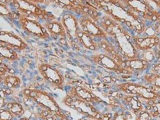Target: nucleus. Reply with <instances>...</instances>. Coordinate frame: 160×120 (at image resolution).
<instances>
[{"instance_id":"33","label":"nucleus","mask_w":160,"mask_h":120,"mask_svg":"<svg viewBox=\"0 0 160 120\" xmlns=\"http://www.w3.org/2000/svg\"><path fill=\"white\" fill-rule=\"evenodd\" d=\"M0 2H2V4H5V5H8V3H9V0H0Z\"/></svg>"},{"instance_id":"28","label":"nucleus","mask_w":160,"mask_h":120,"mask_svg":"<svg viewBox=\"0 0 160 120\" xmlns=\"http://www.w3.org/2000/svg\"><path fill=\"white\" fill-rule=\"evenodd\" d=\"M150 72L160 75V63H153L150 67Z\"/></svg>"},{"instance_id":"25","label":"nucleus","mask_w":160,"mask_h":120,"mask_svg":"<svg viewBox=\"0 0 160 120\" xmlns=\"http://www.w3.org/2000/svg\"><path fill=\"white\" fill-rule=\"evenodd\" d=\"M14 115L5 108H0V120H14Z\"/></svg>"},{"instance_id":"6","label":"nucleus","mask_w":160,"mask_h":120,"mask_svg":"<svg viewBox=\"0 0 160 120\" xmlns=\"http://www.w3.org/2000/svg\"><path fill=\"white\" fill-rule=\"evenodd\" d=\"M38 70L46 83L56 89H64L65 76L57 68L49 63H42L38 67Z\"/></svg>"},{"instance_id":"4","label":"nucleus","mask_w":160,"mask_h":120,"mask_svg":"<svg viewBox=\"0 0 160 120\" xmlns=\"http://www.w3.org/2000/svg\"><path fill=\"white\" fill-rule=\"evenodd\" d=\"M62 103L88 119H104L103 114L98 111L96 105L87 101L66 95L63 98Z\"/></svg>"},{"instance_id":"35","label":"nucleus","mask_w":160,"mask_h":120,"mask_svg":"<svg viewBox=\"0 0 160 120\" xmlns=\"http://www.w3.org/2000/svg\"><path fill=\"white\" fill-rule=\"evenodd\" d=\"M4 63H4V61H3V60L0 58V67H1L2 65H3Z\"/></svg>"},{"instance_id":"12","label":"nucleus","mask_w":160,"mask_h":120,"mask_svg":"<svg viewBox=\"0 0 160 120\" xmlns=\"http://www.w3.org/2000/svg\"><path fill=\"white\" fill-rule=\"evenodd\" d=\"M119 102L126 111H128L135 115L144 109L142 100L136 95L122 93Z\"/></svg>"},{"instance_id":"32","label":"nucleus","mask_w":160,"mask_h":120,"mask_svg":"<svg viewBox=\"0 0 160 120\" xmlns=\"http://www.w3.org/2000/svg\"><path fill=\"white\" fill-rule=\"evenodd\" d=\"M40 120H59L57 119V117H55L54 115H53V114H51V115H50L49 117H46V118H45V119H40Z\"/></svg>"},{"instance_id":"1","label":"nucleus","mask_w":160,"mask_h":120,"mask_svg":"<svg viewBox=\"0 0 160 120\" xmlns=\"http://www.w3.org/2000/svg\"><path fill=\"white\" fill-rule=\"evenodd\" d=\"M22 95L31 98L34 101L36 105L39 108L50 111L59 120H70L65 112L60 108L54 97L45 90L27 88L22 90Z\"/></svg>"},{"instance_id":"8","label":"nucleus","mask_w":160,"mask_h":120,"mask_svg":"<svg viewBox=\"0 0 160 120\" xmlns=\"http://www.w3.org/2000/svg\"><path fill=\"white\" fill-rule=\"evenodd\" d=\"M60 21L66 31L67 39L71 42V45H73V47H77V45L78 44L77 35L81 30L79 26V18H77L74 13L68 12V13L63 14Z\"/></svg>"},{"instance_id":"18","label":"nucleus","mask_w":160,"mask_h":120,"mask_svg":"<svg viewBox=\"0 0 160 120\" xmlns=\"http://www.w3.org/2000/svg\"><path fill=\"white\" fill-rule=\"evenodd\" d=\"M142 81L145 85L156 91H160V75L151 72L145 73L142 77Z\"/></svg>"},{"instance_id":"7","label":"nucleus","mask_w":160,"mask_h":120,"mask_svg":"<svg viewBox=\"0 0 160 120\" xmlns=\"http://www.w3.org/2000/svg\"><path fill=\"white\" fill-rule=\"evenodd\" d=\"M79 22L82 30L91 35L97 42L108 38V34L100 27L97 21L89 16L83 15L79 16Z\"/></svg>"},{"instance_id":"31","label":"nucleus","mask_w":160,"mask_h":120,"mask_svg":"<svg viewBox=\"0 0 160 120\" xmlns=\"http://www.w3.org/2000/svg\"><path fill=\"white\" fill-rule=\"evenodd\" d=\"M28 1H31L32 2L39 4V5H43V4L46 3V1H47V0H28Z\"/></svg>"},{"instance_id":"2","label":"nucleus","mask_w":160,"mask_h":120,"mask_svg":"<svg viewBox=\"0 0 160 120\" xmlns=\"http://www.w3.org/2000/svg\"><path fill=\"white\" fill-rule=\"evenodd\" d=\"M8 5L19 13L37 20L49 21L55 19L53 14L48 12L40 5L28 0H9Z\"/></svg>"},{"instance_id":"13","label":"nucleus","mask_w":160,"mask_h":120,"mask_svg":"<svg viewBox=\"0 0 160 120\" xmlns=\"http://www.w3.org/2000/svg\"><path fill=\"white\" fill-rule=\"evenodd\" d=\"M160 41L158 35L151 37H142L135 35L132 38V44L134 46L137 51H146L157 47Z\"/></svg>"},{"instance_id":"29","label":"nucleus","mask_w":160,"mask_h":120,"mask_svg":"<svg viewBox=\"0 0 160 120\" xmlns=\"http://www.w3.org/2000/svg\"><path fill=\"white\" fill-rule=\"evenodd\" d=\"M152 26H153V27L155 29V30L157 33V35L159 36V35L160 34V20L157 21V22H155L154 25H153Z\"/></svg>"},{"instance_id":"11","label":"nucleus","mask_w":160,"mask_h":120,"mask_svg":"<svg viewBox=\"0 0 160 120\" xmlns=\"http://www.w3.org/2000/svg\"><path fill=\"white\" fill-rule=\"evenodd\" d=\"M0 44L8 46L17 52L25 51L29 48L28 43L22 38L10 31L0 30Z\"/></svg>"},{"instance_id":"22","label":"nucleus","mask_w":160,"mask_h":120,"mask_svg":"<svg viewBox=\"0 0 160 120\" xmlns=\"http://www.w3.org/2000/svg\"><path fill=\"white\" fill-rule=\"evenodd\" d=\"M19 13L14 10L11 9L9 6L0 2V16H2L6 19L11 20H17Z\"/></svg>"},{"instance_id":"16","label":"nucleus","mask_w":160,"mask_h":120,"mask_svg":"<svg viewBox=\"0 0 160 120\" xmlns=\"http://www.w3.org/2000/svg\"><path fill=\"white\" fill-rule=\"evenodd\" d=\"M77 42L78 44H80L88 50L95 52L99 49L98 42L88 34L84 33L82 30H80V31L78 33Z\"/></svg>"},{"instance_id":"15","label":"nucleus","mask_w":160,"mask_h":120,"mask_svg":"<svg viewBox=\"0 0 160 120\" xmlns=\"http://www.w3.org/2000/svg\"><path fill=\"white\" fill-rule=\"evenodd\" d=\"M43 25L51 36L60 39H67V34L61 21L53 19L44 22Z\"/></svg>"},{"instance_id":"34","label":"nucleus","mask_w":160,"mask_h":120,"mask_svg":"<svg viewBox=\"0 0 160 120\" xmlns=\"http://www.w3.org/2000/svg\"><path fill=\"white\" fill-rule=\"evenodd\" d=\"M18 120H31V119H30L29 117H25V116H23V117H19V119Z\"/></svg>"},{"instance_id":"24","label":"nucleus","mask_w":160,"mask_h":120,"mask_svg":"<svg viewBox=\"0 0 160 120\" xmlns=\"http://www.w3.org/2000/svg\"><path fill=\"white\" fill-rule=\"evenodd\" d=\"M111 120H129L128 114L127 111L124 108L119 109L113 113Z\"/></svg>"},{"instance_id":"5","label":"nucleus","mask_w":160,"mask_h":120,"mask_svg":"<svg viewBox=\"0 0 160 120\" xmlns=\"http://www.w3.org/2000/svg\"><path fill=\"white\" fill-rule=\"evenodd\" d=\"M17 21L22 30L30 36L40 40H48L51 37L43 24L37 19L19 13Z\"/></svg>"},{"instance_id":"21","label":"nucleus","mask_w":160,"mask_h":120,"mask_svg":"<svg viewBox=\"0 0 160 120\" xmlns=\"http://www.w3.org/2000/svg\"><path fill=\"white\" fill-rule=\"evenodd\" d=\"M22 80L19 77L13 74H8L4 79L2 84L6 88L11 90H16L20 87Z\"/></svg>"},{"instance_id":"19","label":"nucleus","mask_w":160,"mask_h":120,"mask_svg":"<svg viewBox=\"0 0 160 120\" xmlns=\"http://www.w3.org/2000/svg\"><path fill=\"white\" fill-rule=\"evenodd\" d=\"M144 108L148 110L153 117V119L160 120V99L155 100L143 101Z\"/></svg>"},{"instance_id":"26","label":"nucleus","mask_w":160,"mask_h":120,"mask_svg":"<svg viewBox=\"0 0 160 120\" xmlns=\"http://www.w3.org/2000/svg\"><path fill=\"white\" fill-rule=\"evenodd\" d=\"M153 117L151 114V113L144 108L141 111L139 112L137 114H136V119L135 120H153Z\"/></svg>"},{"instance_id":"27","label":"nucleus","mask_w":160,"mask_h":120,"mask_svg":"<svg viewBox=\"0 0 160 120\" xmlns=\"http://www.w3.org/2000/svg\"><path fill=\"white\" fill-rule=\"evenodd\" d=\"M9 73V68L5 63L0 67V84L3 83L5 76Z\"/></svg>"},{"instance_id":"36","label":"nucleus","mask_w":160,"mask_h":120,"mask_svg":"<svg viewBox=\"0 0 160 120\" xmlns=\"http://www.w3.org/2000/svg\"><path fill=\"white\" fill-rule=\"evenodd\" d=\"M157 48H158V49H159V50H160V41H159V44H158V46H157Z\"/></svg>"},{"instance_id":"3","label":"nucleus","mask_w":160,"mask_h":120,"mask_svg":"<svg viewBox=\"0 0 160 120\" xmlns=\"http://www.w3.org/2000/svg\"><path fill=\"white\" fill-rule=\"evenodd\" d=\"M116 89L117 91L128 95L137 96L142 101L155 100L160 99V91H156L145 84L134 82H125V83H116Z\"/></svg>"},{"instance_id":"37","label":"nucleus","mask_w":160,"mask_h":120,"mask_svg":"<svg viewBox=\"0 0 160 120\" xmlns=\"http://www.w3.org/2000/svg\"><path fill=\"white\" fill-rule=\"evenodd\" d=\"M89 120H99V119H89ZM102 120H104V119H102Z\"/></svg>"},{"instance_id":"14","label":"nucleus","mask_w":160,"mask_h":120,"mask_svg":"<svg viewBox=\"0 0 160 120\" xmlns=\"http://www.w3.org/2000/svg\"><path fill=\"white\" fill-rule=\"evenodd\" d=\"M151 64L145 60L135 58L132 59H125L124 61L123 67L125 69H128L132 74L137 72L141 73L149 69Z\"/></svg>"},{"instance_id":"30","label":"nucleus","mask_w":160,"mask_h":120,"mask_svg":"<svg viewBox=\"0 0 160 120\" xmlns=\"http://www.w3.org/2000/svg\"><path fill=\"white\" fill-rule=\"evenodd\" d=\"M8 103L6 98H0V108H5L6 104Z\"/></svg>"},{"instance_id":"10","label":"nucleus","mask_w":160,"mask_h":120,"mask_svg":"<svg viewBox=\"0 0 160 120\" xmlns=\"http://www.w3.org/2000/svg\"><path fill=\"white\" fill-rule=\"evenodd\" d=\"M66 95L82 99V100L87 101L95 105L97 104L103 103L102 99L99 97H98L90 88H88L82 85H79V84L72 85L67 91Z\"/></svg>"},{"instance_id":"23","label":"nucleus","mask_w":160,"mask_h":120,"mask_svg":"<svg viewBox=\"0 0 160 120\" xmlns=\"http://www.w3.org/2000/svg\"><path fill=\"white\" fill-rule=\"evenodd\" d=\"M139 58L143 59L151 64H153V62L156 61L155 53L153 49H150V50L146 51H137V57Z\"/></svg>"},{"instance_id":"9","label":"nucleus","mask_w":160,"mask_h":120,"mask_svg":"<svg viewBox=\"0 0 160 120\" xmlns=\"http://www.w3.org/2000/svg\"><path fill=\"white\" fill-rule=\"evenodd\" d=\"M91 58L96 64L108 70V71L113 72L119 74V75H133L128 70L118 64L111 56H109L106 53L94 54V55H91Z\"/></svg>"},{"instance_id":"20","label":"nucleus","mask_w":160,"mask_h":120,"mask_svg":"<svg viewBox=\"0 0 160 120\" xmlns=\"http://www.w3.org/2000/svg\"><path fill=\"white\" fill-rule=\"evenodd\" d=\"M5 108L11 111L16 118L23 117L26 111L25 107L24 106L23 104L17 100L8 102V103L6 104Z\"/></svg>"},{"instance_id":"17","label":"nucleus","mask_w":160,"mask_h":120,"mask_svg":"<svg viewBox=\"0 0 160 120\" xmlns=\"http://www.w3.org/2000/svg\"><path fill=\"white\" fill-rule=\"evenodd\" d=\"M0 58L3 61L14 62L19 60V54L12 48L0 44Z\"/></svg>"}]
</instances>
